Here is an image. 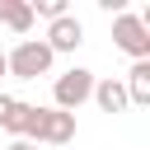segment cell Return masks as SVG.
Here are the masks:
<instances>
[{
  "mask_svg": "<svg viewBox=\"0 0 150 150\" xmlns=\"http://www.w3.org/2000/svg\"><path fill=\"white\" fill-rule=\"evenodd\" d=\"M5 150H38V145H28V141H14V145H5Z\"/></svg>",
  "mask_w": 150,
  "mask_h": 150,
  "instance_id": "8fae6325",
  "label": "cell"
},
{
  "mask_svg": "<svg viewBox=\"0 0 150 150\" xmlns=\"http://www.w3.org/2000/svg\"><path fill=\"white\" fill-rule=\"evenodd\" d=\"M47 52L56 56V52H75L80 42H84V23L80 19H70V14H61V19H52V28H47Z\"/></svg>",
  "mask_w": 150,
  "mask_h": 150,
  "instance_id": "5b68a950",
  "label": "cell"
},
{
  "mask_svg": "<svg viewBox=\"0 0 150 150\" xmlns=\"http://www.w3.org/2000/svg\"><path fill=\"white\" fill-rule=\"evenodd\" d=\"M28 145L33 141H47V145H66L75 141V112H61V108H33V122H28Z\"/></svg>",
  "mask_w": 150,
  "mask_h": 150,
  "instance_id": "6da1fadb",
  "label": "cell"
},
{
  "mask_svg": "<svg viewBox=\"0 0 150 150\" xmlns=\"http://www.w3.org/2000/svg\"><path fill=\"white\" fill-rule=\"evenodd\" d=\"M28 122H33V103L0 94V127H5V131H14V136L23 141V136H28Z\"/></svg>",
  "mask_w": 150,
  "mask_h": 150,
  "instance_id": "8992f818",
  "label": "cell"
},
{
  "mask_svg": "<svg viewBox=\"0 0 150 150\" xmlns=\"http://www.w3.org/2000/svg\"><path fill=\"white\" fill-rule=\"evenodd\" d=\"M112 42H117L127 56H136V61H145V56H150V33L141 28V19H136V14H117V19H112Z\"/></svg>",
  "mask_w": 150,
  "mask_h": 150,
  "instance_id": "277c9868",
  "label": "cell"
},
{
  "mask_svg": "<svg viewBox=\"0 0 150 150\" xmlns=\"http://www.w3.org/2000/svg\"><path fill=\"white\" fill-rule=\"evenodd\" d=\"M127 103H136V108H145L150 103V61H136L131 70H127Z\"/></svg>",
  "mask_w": 150,
  "mask_h": 150,
  "instance_id": "ba28073f",
  "label": "cell"
},
{
  "mask_svg": "<svg viewBox=\"0 0 150 150\" xmlns=\"http://www.w3.org/2000/svg\"><path fill=\"white\" fill-rule=\"evenodd\" d=\"M5 70H9L14 80H38V75H47V70H52L47 42H42V38H23V42L5 56Z\"/></svg>",
  "mask_w": 150,
  "mask_h": 150,
  "instance_id": "7a4b0ae2",
  "label": "cell"
},
{
  "mask_svg": "<svg viewBox=\"0 0 150 150\" xmlns=\"http://www.w3.org/2000/svg\"><path fill=\"white\" fill-rule=\"evenodd\" d=\"M5 75H9V70H5V52H0V80H5Z\"/></svg>",
  "mask_w": 150,
  "mask_h": 150,
  "instance_id": "7c38bea8",
  "label": "cell"
},
{
  "mask_svg": "<svg viewBox=\"0 0 150 150\" xmlns=\"http://www.w3.org/2000/svg\"><path fill=\"white\" fill-rule=\"evenodd\" d=\"M28 9H33V19H38V14L61 19V14H66V0H28Z\"/></svg>",
  "mask_w": 150,
  "mask_h": 150,
  "instance_id": "30bf717a",
  "label": "cell"
},
{
  "mask_svg": "<svg viewBox=\"0 0 150 150\" xmlns=\"http://www.w3.org/2000/svg\"><path fill=\"white\" fill-rule=\"evenodd\" d=\"M89 98H94L103 112H127V108H131V103H127L122 80H112V75H108V80H94V94H89Z\"/></svg>",
  "mask_w": 150,
  "mask_h": 150,
  "instance_id": "52a82bcc",
  "label": "cell"
},
{
  "mask_svg": "<svg viewBox=\"0 0 150 150\" xmlns=\"http://www.w3.org/2000/svg\"><path fill=\"white\" fill-rule=\"evenodd\" d=\"M89 94H94V70H84V66H75V70L56 75V84H52V98H56V108H61V112H75Z\"/></svg>",
  "mask_w": 150,
  "mask_h": 150,
  "instance_id": "3957f363",
  "label": "cell"
},
{
  "mask_svg": "<svg viewBox=\"0 0 150 150\" xmlns=\"http://www.w3.org/2000/svg\"><path fill=\"white\" fill-rule=\"evenodd\" d=\"M0 23L14 28V33H28V28H33V9H28V0H0Z\"/></svg>",
  "mask_w": 150,
  "mask_h": 150,
  "instance_id": "9c48e42d",
  "label": "cell"
}]
</instances>
